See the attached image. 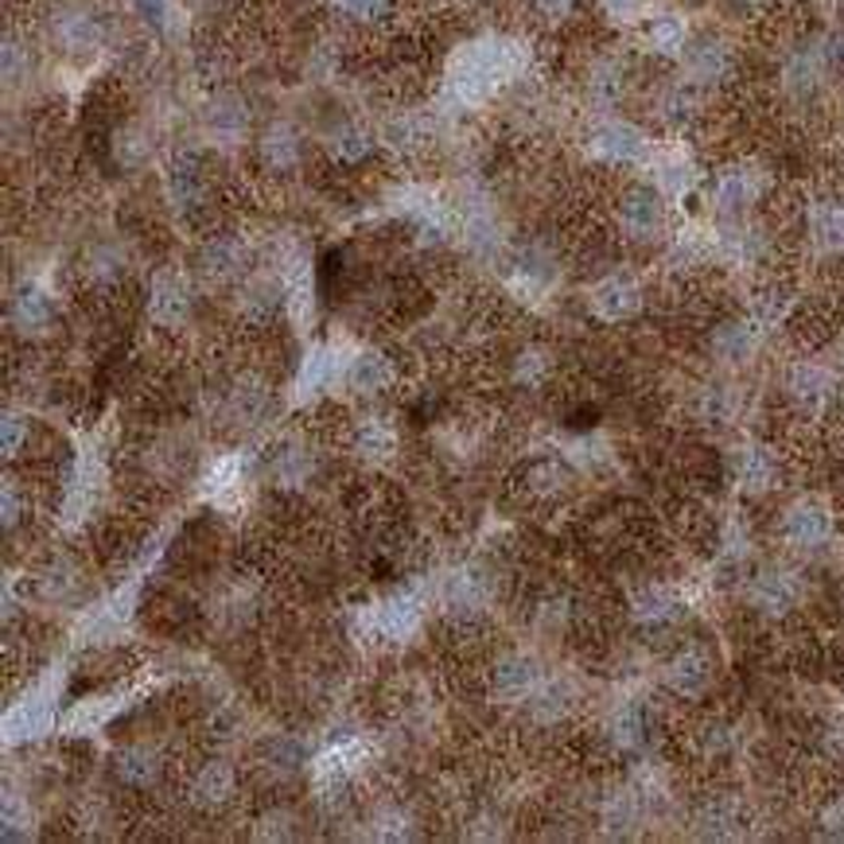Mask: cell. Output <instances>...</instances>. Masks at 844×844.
<instances>
[{"label": "cell", "mask_w": 844, "mask_h": 844, "mask_svg": "<svg viewBox=\"0 0 844 844\" xmlns=\"http://www.w3.org/2000/svg\"><path fill=\"white\" fill-rule=\"evenodd\" d=\"M798 600H802V577L794 569L767 565L747 580V608L767 619H782L787 611L798 608Z\"/></svg>", "instance_id": "obj_1"}, {"label": "cell", "mask_w": 844, "mask_h": 844, "mask_svg": "<svg viewBox=\"0 0 844 844\" xmlns=\"http://www.w3.org/2000/svg\"><path fill=\"white\" fill-rule=\"evenodd\" d=\"M319 472V452L312 447V440L304 436H281L268 455V475L281 490H300L316 479Z\"/></svg>", "instance_id": "obj_2"}, {"label": "cell", "mask_w": 844, "mask_h": 844, "mask_svg": "<svg viewBox=\"0 0 844 844\" xmlns=\"http://www.w3.org/2000/svg\"><path fill=\"white\" fill-rule=\"evenodd\" d=\"M829 537H833V514L817 498H802V503H794L782 514V541L790 549L813 552L821 545H829Z\"/></svg>", "instance_id": "obj_3"}, {"label": "cell", "mask_w": 844, "mask_h": 844, "mask_svg": "<svg viewBox=\"0 0 844 844\" xmlns=\"http://www.w3.org/2000/svg\"><path fill=\"white\" fill-rule=\"evenodd\" d=\"M545 685V669L534 654L526 650H510L490 666V689L503 700H529Z\"/></svg>", "instance_id": "obj_4"}, {"label": "cell", "mask_w": 844, "mask_h": 844, "mask_svg": "<svg viewBox=\"0 0 844 844\" xmlns=\"http://www.w3.org/2000/svg\"><path fill=\"white\" fill-rule=\"evenodd\" d=\"M662 682H666V689L682 700L705 697V689L713 685V658H708L700 646L677 650L674 658L666 662V669H662Z\"/></svg>", "instance_id": "obj_5"}, {"label": "cell", "mask_w": 844, "mask_h": 844, "mask_svg": "<svg viewBox=\"0 0 844 844\" xmlns=\"http://www.w3.org/2000/svg\"><path fill=\"white\" fill-rule=\"evenodd\" d=\"M148 316L160 327H179L191 316V285H187L183 276L171 273V268L152 276V285H148Z\"/></svg>", "instance_id": "obj_6"}, {"label": "cell", "mask_w": 844, "mask_h": 844, "mask_svg": "<svg viewBox=\"0 0 844 844\" xmlns=\"http://www.w3.org/2000/svg\"><path fill=\"white\" fill-rule=\"evenodd\" d=\"M444 608H447V615H455V619H479L483 611H487V603H490V580L483 577L479 569H455L452 577L444 580Z\"/></svg>", "instance_id": "obj_7"}, {"label": "cell", "mask_w": 844, "mask_h": 844, "mask_svg": "<svg viewBox=\"0 0 844 844\" xmlns=\"http://www.w3.org/2000/svg\"><path fill=\"white\" fill-rule=\"evenodd\" d=\"M273 413V386L257 373H242L226 393V416L242 429H253Z\"/></svg>", "instance_id": "obj_8"}, {"label": "cell", "mask_w": 844, "mask_h": 844, "mask_svg": "<svg viewBox=\"0 0 844 844\" xmlns=\"http://www.w3.org/2000/svg\"><path fill=\"white\" fill-rule=\"evenodd\" d=\"M619 226L631 238L650 242V238H658L662 226H666V207H662V199L654 196L650 187H631L623 196V203H619Z\"/></svg>", "instance_id": "obj_9"}, {"label": "cell", "mask_w": 844, "mask_h": 844, "mask_svg": "<svg viewBox=\"0 0 844 844\" xmlns=\"http://www.w3.org/2000/svg\"><path fill=\"white\" fill-rule=\"evenodd\" d=\"M639 308H642V288L634 285L631 276L623 273L603 276L600 285L592 288V312L603 324H623V319L639 316Z\"/></svg>", "instance_id": "obj_10"}, {"label": "cell", "mask_w": 844, "mask_h": 844, "mask_svg": "<svg viewBox=\"0 0 844 844\" xmlns=\"http://www.w3.org/2000/svg\"><path fill=\"white\" fill-rule=\"evenodd\" d=\"M370 626L386 642H409L416 634V626H421V603L409 592L390 595V600H382L370 611Z\"/></svg>", "instance_id": "obj_11"}, {"label": "cell", "mask_w": 844, "mask_h": 844, "mask_svg": "<svg viewBox=\"0 0 844 844\" xmlns=\"http://www.w3.org/2000/svg\"><path fill=\"white\" fill-rule=\"evenodd\" d=\"M782 479V463L774 455V447L767 444H747L739 447L736 455V483L747 490V495H767L774 490Z\"/></svg>", "instance_id": "obj_12"}, {"label": "cell", "mask_w": 844, "mask_h": 844, "mask_svg": "<svg viewBox=\"0 0 844 844\" xmlns=\"http://www.w3.org/2000/svg\"><path fill=\"white\" fill-rule=\"evenodd\" d=\"M234 790H238L234 767L222 763V759H211L187 782V802L196 805V810H219V805H226L234 798Z\"/></svg>", "instance_id": "obj_13"}, {"label": "cell", "mask_w": 844, "mask_h": 844, "mask_svg": "<svg viewBox=\"0 0 844 844\" xmlns=\"http://www.w3.org/2000/svg\"><path fill=\"white\" fill-rule=\"evenodd\" d=\"M708 350L728 366L751 362L759 350V324L756 319H724L708 335Z\"/></svg>", "instance_id": "obj_14"}, {"label": "cell", "mask_w": 844, "mask_h": 844, "mask_svg": "<svg viewBox=\"0 0 844 844\" xmlns=\"http://www.w3.org/2000/svg\"><path fill=\"white\" fill-rule=\"evenodd\" d=\"M603 736H608L611 751H619V756H634V751H642V743H646V736H650L646 708H642L639 700H623V705H615L608 713V720H603Z\"/></svg>", "instance_id": "obj_15"}, {"label": "cell", "mask_w": 844, "mask_h": 844, "mask_svg": "<svg viewBox=\"0 0 844 844\" xmlns=\"http://www.w3.org/2000/svg\"><path fill=\"white\" fill-rule=\"evenodd\" d=\"M109 767H114V774H117V782H122V787L148 790V787H156V782H160L163 756L156 751L152 743H125Z\"/></svg>", "instance_id": "obj_16"}, {"label": "cell", "mask_w": 844, "mask_h": 844, "mask_svg": "<svg viewBox=\"0 0 844 844\" xmlns=\"http://www.w3.org/2000/svg\"><path fill=\"white\" fill-rule=\"evenodd\" d=\"M342 382L350 386L355 393L362 398H373V393H382L393 386V362L386 350H373V347H362L347 358V373H342Z\"/></svg>", "instance_id": "obj_17"}, {"label": "cell", "mask_w": 844, "mask_h": 844, "mask_svg": "<svg viewBox=\"0 0 844 844\" xmlns=\"http://www.w3.org/2000/svg\"><path fill=\"white\" fill-rule=\"evenodd\" d=\"M398 429L386 416H358L350 429V452L362 463H390L398 455Z\"/></svg>", "instance_id": "obj_18"}, {"label": "cell", "mask_w": 844, "mask_h": 844, "mask_svg": "<svg viewBox=\"0 0 844 844\" xmlns=\"http://www.w3.org/2000/svg\"><path fill=\"white\" fill-rule=\"evenodd\" d=\"M631 615L639 626H674L685 615V600L669 584H646L631 595Z\"/></svg>", "instance_id": "obj_19"}, {"label": "cell", "mask_w": 844, "mask_h": 844, "mask_svg": "<svg viewBox=\"0 0 844 844\" xmlns=\"http://www.w3.org/2000/svg\"><path fill=\"white\" fill-rule=\"evenodd\" d=\"M743 829H747V810L743 802L731 794L708 798L697 810V833L708 836V841H731V836H739Z\"/></svg>", "instance_id": "obj_20"}, {"label": "cell", "mask_w": 844, "mask_h": 844, "mask_svg": "<svg viewBox=\"0 0 844 844\" xmlns=\"http://www.w3.org/2000/svg\"><path fill=\"white\" fill-rule=\"evenodd\" d=\"M9 319H12V331L24 335V339H35V335L48 331L51 319H55V304H51V296L43 293V288L24 285L17 296H12Z\"/></svg>", "instance_id": "obj_21"}, {"label": "cell", "mask_w": 844, "mask_h": 844, "mask_svg": "<svg viewBox=\"0 0 844 844\" xmlns=\"http://www.w3.org/2000/svg\"><path fill=\"white\" fill-rule=\"evenodd\" d=\"M347 373V358L335 347H316L308 358L300 362V378H296V393L300 401L316 398V393H327L335 386V378Z\"/></svg>", "instance_id": "obj_22"}, {"label": "cell", "mask_w": 844, "mask_h": 844, "mask_svg": "<svg viewBox=\"0 0 844 844\" xmlns=\"http://www.w3.org/2000/svg\"><path fill=\"white\" fill-rule=\"evenodd\" d=\"M168 196L179 211H196L207 199V171L196 156H176L168 168Z\"/></svg>", "instance_id": "obj_23"}, {"label": "cell", "mask_w": 844, "mask_h": 844, "mask_svg": "<svg viewBox=\"0 0 844 844\" xmlns=\"http://www.w3.org/2000/svg\"><path fill=\"white\" fill-rule=\"evenodd\" d=\"M787 390L798 405H825L836 390V378L817 362H794L787 373Z\"/></svg>", "instance_id": "obj_24"}, {"label": "cell", "mask_w": 844, "mask_h": 844, "mask_svg": "<svg viewBox=\"0 0 844 844\" xmlns=\"http://www.w3.org/2000/svg\"><path fill=\"white\" fill-rule=\"evenodd\" d=\"M642 810H646V802H642L639 790L615 787V790H608V794L600 798V825L608 829V833L623 836L642 821Z\"/></svg>", "instance_id": "obj_25"}, {"label": "cell", "mask_w": 844, "mask_h": 844, "mask_svg": "<svg viewBox=\"0 0 844 844\" xmlns=\"http://www.w3.org/2000/svg\"><path fill=\"white\" fill-rule=\"evenodd\" d=\"M285 285L276 281V276H253L250 285L242 288V296H238V308H242L245 319H253V324H268V319L276 316V312L285 308Z\"/></svg>", "instance_id": "obj_26"}, {"label": "cell", "mask_w": 844, "mask_h": 844, "mask_svg": "<svg viewBox=\"0 0 844 844\" xmlns=\"http://www.w3.org/2000/svg\"><path fill=\"white\" fill-rule=\"evenodd\" d=\"M569 487H572V472H569V463H560V460H534L526 463V472H521V490L541 498V503L569 495Z\"/></svg>", "instance_id": "obj_27"}, {"label": "cell", "mask_w": 844, "mask_h": 844, "mask_svg": "<svg viewBox=\"0 0 844 844\" xmlns=\"http://www.w3.org/2000/svg\"><path fill=\"white\" fill-rule=\"evenodd\" d=\"M51 716H55V705H51L48 693H35V697L20 700V705L9 713V720H4V728H9V743L43 736V731L51 728Z\"/></svg>", "instance_id": "obj_28"}, {"label": "cell", "mask_w": 844, "mask_h": 844, "mask_svg": "<svg viewBox=\"0 0 844 844\" xmlns=\"http://www.w3.org/2000/svg\"><path fill=\"white\" fill-rule=\"evenodd\" d=\"M199 268H203L207 281H234L245 268V245L238 238H214L199 253Z\"/></svg>", "instance_id": "obj_29"}, {"label": "cell", "mask_w": 844, "mask_h": 844, "mask_svg": "<svg viewBox=\"0 0 844 844\" xmlns=\"http://www.w3.org/2000/svg\"><path fill=\"white\" fill-rule=\"evenodd\" d=\"M759 199V176L747 168H731L716 183V211L720 214H743Z\"/></svg>", "instance_id": "obj_30"}, {"label": "cell", "mask_w": 844, "mask_h": 844, "mask_svg": "<svg viewBox=\"0 0 844 844\" xmlns=\"http://www.w3.org/2000/svg\"><path fill=\"white\" fill-rule=\"evenodd\" d=\"M592 148L600 160H611V163H626V160H639L642 148H646V140H642L639 129H631V125H603L600 133L592 137Z\"/></svg>", "instance_id": "obj_31"}, {"label": "cell", "mask_w": 844, "mask_h": 844, "mask_svg": "<svg viewBox=\"0 0 844 844\" xmlns=\"http://www.w3.org/2000/svg\"><path fill=\"white\" fill-rule=\"evenodd\" d=\"M304 763H308V743L296 736H273L261 747V767H265L273 779H288V774H296Z\"/></svg>", "instance_id": "obj_32"}, {"label": "cell", "mask_w": 844, "mask_h": 844, "mask_svg": "<svg viewBox=\"0 0 844 844\" xmlns=\"http://www.w3.org/2000/svg\"><path fill=\"white\" fill-rule=\"evenodd\" d=\"M55 40L63 51H71V55H89V51L98 48L102 32L98 24H94V17H86V12H63V17L55 20Z\"/></svg>", "instance_id": "obj_33"}, {"label": "cell", "mask_w": 844, "mask_h": 844, "mask_svg": "<svg viewBox=\"0 0 844 844\" xmlns=\"http://www.w3.org/2000/svg\"><path fill=\"white\" fill-rule=\"evenodd\" d=\"M689 747H693V756H697L700 763H716V759L731 756V747H736V731H731V724H724V720H705V724H697V728L689 731Z\"/></svg>", "instance_id": "obj_34"}, {"label": "cell", "mask_w": 844, "mask_h": 844, "mask_svg": "<svg viewBox=\"0 0 844 844\" xmlns=\"http://www.w3.org/2000/svg\"><path fill=\"white\" fill-rule=\"evenodd\" d=\"M261 160H265L273 171L296 168V160H300V137H296V129H288V125H273V129L261 137Z\"/></svg>", "instance_id": "obj_35"}, {"label": "cell", "mask_w": 844, "mask_h": 844, "mask_svg": "<svg viewBox=\"0 0 844 844\" xmlns=\"http://www.w3.org/2000/svg\"><path fill=\"white\" fill-rule=\"evenodd\" d=\"M685 71H689L697 82L724 78V71H728V51H724V43L700 40V43H693V48H685Z\"/></svg>", "instance_id": "obj_36"}, {"label": "cell", "mask_w": 844, "mask_h": 844, "mask_svg": "<svg viewBox=\"0 0 844 844\" xmlns=\"http://www.w3.org/2000/svg\"><path fill=\"white\" fill-rule=\"evenodd\" d=\"M693 413L705 424H728L731 416L739 413V398L728 386H705V390H697V398H693Z\"/></svg>", "instance_id": "obj_37"}, {"label": "cell", "mask_w": 844, "mask_h": 844, "mask_svg": "<svg viewBox=\"0 0 844 844\" xmlns=\"http://www.w3.org/2000/svg\"><path fill=\"white\" fill-rule=\"evenodd\" d=\"M526 705H529V713H534L537 724H557V720H565V716H569L572 693H569V685H565V682H545L541 689H537L534 697L526 700Z\"/></svg>", "instance_id": "obj_38"}, {"label": "cell", "mask_w": 844, "mask_h": 844, "mask_svg": "<svg viewBox=\"0 0 844 844\" xmlns=\"http://www.w3.org/2000/svg\"><path fill=\"white\" fill-rule=\"evenodd\" d=\"M129 623V592H122L117 600L102 603L86 623V642H109L122 626Z\"/></svg>", "instance_id": "obj_39"}, {"label": "cell", "mask_w": 844, "mask_h": 844, "mask_svg": "<svg viewBox=\"0 0 844 844\" xmlns=\"http://www.w3.org/2000/svg\"><path fill=\"white\" fill-rule=\"evenodd\" d=\"M552 370V355L545 347H526L514 355V366H510V378L514 386H521V390H537V386H545V378H549Z\"/></svg>", "instance_id": "obj_40"}, {"label": "cell", "mask_w": 844, "mask_h": 844, "mask_svg": "<svg viewBox=\"0 0 844 844\" xmlns=\"http://www.w3.org/2000/svg\"><path fill=\"white\" fill-rule=\"evenodd\" d=\"M207 129L219 140H234L245 129V106L238 98H219L207 109Z\"/></svg>", "instance_id": "obj_41"}, {"label": "cell", "mask_w": 844, "mask_h": 844, "mask_svg": "<svg viewBox=\"0 0 844 844\" xmlns=\"http://www.w3.org/2000/svg\"><path fill=\"white\" fill-rule=\"evenodd\" d=\"M646 43L658 51V55H677V51H685V43H689V32H685V24L677 17H658V20H650Z\"/></svg>", "instance_id": "obj_42"}, {"label": "cell", "mask_w": 844, "mask_h": 844, "mask_svg": "<svg viewBox=\"0 0 844 844\" xmlns=\"http://www.w3.org/2000/svg\"><path fill=\"white\" fill-rule=\"evenodd\" d=\"M370 833L378 841H409L413 836V817H409L401 805H382V810L370 817Z\"/></svg>", "instance_id": "obj_43"}, {"label": "cell", "mask_w": 844, "mask_h": 844, "mask_svg": "<svg viewBox=\"0 0 844 844\" xmlns=\"http://www.w3.org/2000/svg\"><path fill=\"white\" fill-rule=\"evenodd\" d=\"M813 234H817L821 245L836 250L844 245V203H821L813 211Z\"/></svg>", "instance_id": "obj_44"}, {"label": "cell", "mask_w": 844, "mask_h": 844, "mask_svg": "<svg viewBox=\"0 0 844 844\" xmlns=\"http://www.w3.org/2000/svg\"><path fill=\"white\" fill-rule=\"evenodd\" d=\"M32 825H35V817H32V810H28V802L20 798L17 802V794H4V841H28L32 836Z\"/></svg>", "instance_id": "obj_45"}, {"label": "cell", "mask_w": 844, "mask_h": 844, "mask_svg": "<svg viewBox=\"0 0 844 844\" xmlns=\"http://www.w3.org/2000/svg\"><path fill=\"white\" fill-rule=\"evenodd\" d=\"M0 510H4V529H17V526H24V518H28V510H32V503H28V490L20 487V479H4V490H0Z\"/></svg>", "instance_id": "obj_46"}, {"label": "cell", "mask_w": 844, "mask_h": 844, "mask_svg": "<svg viewBox=\"0 0 844 844\" xmlns=\"http://www.w3.org/2000/svg\"><path fill=\"white\" fill-rule=\"evenodd\" d=\"M122 265H125L122 253L109 250V245H102V250L89 253L86 276H89V281H94V285H114L117 276H122Z\"/></svg>", "instance_id": "obj_47"}, {"label": "cell", "mask_w": 844, "mask_h": 844, "mask_svg": "<svg viewBox=\"0 0 844 844\" xmlns=\"http://www.w3.org/2000/svg\"><path fill=\"white\" fill-rule=\"evenodd\" d=\"M35 588H40V600H66L74 588V569L71 565H51V569H43V577H35Z\"/></svg>", "instance_id": "obj_48"}, {"label": "cell", "mask_w": 844, "mask_h": 844, "mask_svg": "<svg viewBox=\"0 0 844 844\" xmlns=\"http://www.w3.org/2000/svg\"><path fill=\"white\" fill-rule=\"evenodd\" d=\"M28 432H32V424H28L24 413H4V424H0L4 460H17V455L24 452V447H28Z\"/></svg>", "instance_id": "obj_49"}, {"label": "cell", "mask_w": 844, "mask_h": 844, "mask_svg": "<svg viewBox=\"0 0 844 844\" xmlns=\"http://www.w3.org/2000/svg\"><path fill=\"white\" fill-rule=\"evenodd\" d=\"M572 460L584 463V467H603V463L611 460L608 440L595 436V432H580V436L572 440Z\"/></svg>", "instance_id": "obj_50"}, {"label": "cell", "mask_w": 844, "mask_h": 844, "mask_svg": "<svg viewBox=\"0 0 844 844\" xmlns=\"http://www.w3.org/2000/svg\"><path fill=\"white\" fill-rule=\"evenodd\" d=\"M293 833H296V817L288 810H268L265 817H261V825L253 829L257 841H288Z\"/></svg>", "instance_id": "obj_51"}, {"label": "cell", "mask_w": 844, "mask_h": 844, "mask_svg": "<svg viewBox=\"0 0 844 844\" xmlns=\"http://www.w3.org/2000/svg\"><path fill=\"white\" fill-rule=\"evenodd\" d=\"M821 751H825L829 759H836V763H841V759H844V724H829V728L821 731Z\"/></svg>", "instance_id": "obj_52"}, {"label": "cell", "mask_w": 844, "mask_h": 844, "mask_svg": "<svg viewBox=\"0 0 844 844\" xmlns=\"http://www.w3.org/2000/svg\"><path fill=\"white\" fill-rule=\"evenodd\" d=\"M342 12H350V17H362V20H370V17H378V12L386 9V0H335Z\"/></svg>", "instance_id": "obj_53"}, {"label": "cell", "mask_w": 844, "mask_h": 844, "mask_svg": "<svg viewBox=\"0 0 844 844\" xmlns=\"http://www.w3.org/2000/svg\"><path fill=\"white\" fill-rule=\"evenodd\" d=\"M821 821H825V829H829V833L844 836V798H836V802L829 805L825 813H821Z\"/></svg>", "instance_id": "obj_54"}]
</instances>
